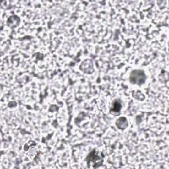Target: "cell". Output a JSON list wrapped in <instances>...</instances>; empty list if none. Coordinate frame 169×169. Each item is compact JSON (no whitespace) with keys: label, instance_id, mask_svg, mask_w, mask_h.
I'll use <instances>...</instances> for the list:
<instances>
[{"label":"cell","instance_id":"cell-3","mask_svg":"<svg viewBox=\"0 0 169 169\" xmlns=\"http://www.w3.org/2000/svg\"><path fill=\"white\" fill-rule=\"evenodd\" d=\"M122 108V105L118 101H116L113 104L112 108L110 109V113L114 115H118L120 112V110Z\"/></svg>","mask_w":169,"mask_h":169},{"label":"cell","instance_id":"cell-1","mask_svg":"<svg viewBox=\"0 0 169 169\" xmlns=\"http://www.w3.org/2000/svg\"><path fill=\"white\" fill-rule=\"evenodd\" d=\"M130 81L134 84H141L145 81V74L141 70H134L130 75Z\"/></svg>","mask_w":169,"mask_h":169},{"label":"cell","instance_id":"cell-4","mask_svg":"<svg viewBox=\"0 0 169 169\" xmlns=\"http://www.w3.org/2000/svg\"><path fill=\"white\" fill-rule=\"evenodd\" d=\"M116 124L119 129H124L128 127V120L126 118H123V117H122V118H120L118 120L116 121Z\"/></svg>","mask_w":169,"mask_h":169},{"label":"cell","instance_id":"cell-2","mask_svg":"<svg viewBox=\"0 0 169 169\" xmlns=\"http://www.w3.org/2000/svg\"><path fill=\"white\" fill-rule=\"evenodd\" d=\"M81 69L84 73L90 74L93 71V63L90 60L84 61L81 66Z\"/></svg>","mask_w":169,"mask_h":169}]
</instances>
